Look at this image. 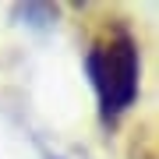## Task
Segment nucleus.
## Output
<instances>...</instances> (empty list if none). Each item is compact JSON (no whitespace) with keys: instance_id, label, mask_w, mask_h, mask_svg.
Masks as SVG:
<instances>
[{"instance_id":"1","label":"nucleus","mask_w":159,"mask_h":159,"mask_svg":"<svg viewBox=\"0 0 159 159\" xmlns=\"http://www.w3.org/2000/svg\"><path fill=\"white\" fill-rule=\"evenodd\" d=\"M85 71H89L92 89H96V102H99L102 120H117L138 99L142 60H138V43L127 32H113L92 46L85 53Z\"/></svg>"},{"instance_id":"2","label":"nucleus","mask_w":159,"mask_h":159,"mask_svg":"<svg viewBox=\"0 0 159 159\" xmlns=\"http://www.w3.org/2000/svg\"><path fill=\"white\" fill-rule=\"evenodd\" d=\"M14 18H25L21 25H32V29H50L57 21V7L53 4H14Z\"/></svg>"}]
</instances>
